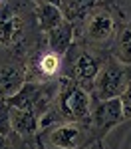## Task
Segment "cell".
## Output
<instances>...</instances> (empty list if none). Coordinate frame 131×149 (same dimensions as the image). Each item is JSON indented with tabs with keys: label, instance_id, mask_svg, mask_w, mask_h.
I'll return each instance as SVG.
<instances>
[{
	"label": "cell",
	"instance_id": "1",
	"mask_svg": "<svg viewBox=\"0 0 131 149\" xmlns=\"http://www.w3.org/2000/svg\"><path fill=\"white\" fill-rule=\"evenodd\" d=\"M56 95V107L64 121H87L91 109V95L85 88L68 76H62Z\"/></svg>",
	"mask_w": 131,
	"mask_h": 149
},
{
	"label": "cell",
	"instance_id": "2",
	"mask_svg": "<svg viewBox=\"0 0 131 149\" xmlns=\"http://www.w3.org/2000/svg\"><path fill=\"white\" fill-rule=\"evenodd\" d=\"M131 80V66L121 64L115 58H109L99 68L91 84V95L95 100H113L119 97Z\"/></svg>",
	"mask_w": 131,
	"mask_h": 149
},
{
	"label": "cell",
	"instance_id": "3",
	"mask_svg": "<svg viewBox=\"0 0 131 149\" xmlns=\"http://www.w3.org/2000/svg\"><path fill=\"white\" fill-rule=\"evenodd\" d=\"M73 26L82 28L80 34L83 36L85 44L94 48H105L115 38V18L103 6H94L82 22L73 24Z\"/></svg>",
	"mask_w": 131,
	"mask_h": 149
},
{
	"label": "cell",
	"instance_id": "4",
	"mask_svg": "<svg viewBox=\"0 0 131 149\" xmlns=\"http://www.w3.org/2000/svg\"><path fill=\"white\" fill-rule=\"evenodd\" d=\"M91 133V127L85 125V121H64L48 129L46 141L52 149H82L95 139Z\"/></svg>",
	"mask_w": 131,
	"mask_h": 149
},
{
	"label": "cell",
	"instance_id": "5",
	"mask_svg": "<svg viewBox=\"0 0 131 149\" xmlns=\"http://www.w3.org/2000/svg\"><path fill=\"white\" fill-rule=\"evenodd\" d=\"M66 56L71 58L70 64L66 66V76L71 78L76 84H80L82 88L91 90V84H94L95 76H97L99 68H101V60L95 56L91 50L80 48L76 44H71V48L68 50Z\"/></svg>",
	"mask_w": 131,
	"mask_h": 149
},
{
	"label": "cell",
	"instance_id": "6",
	"mask_svg": "<svg viewBox=\"0 0 131 149\" xmlns=\"http://www.w3.org/2000/svg\"><path fill=\"white\" fill-rule=\"evenodd\" d=\"M89 127L94 131L95 139H101L107 131H111L115 125L123 121V111H121V103L119 97L113 100H95L91 102L89 109Z\"/></svg>",
	"mask_w": 131,
	"mask_h": 149
},
{
	"label": "cell",
	"instance_id": "7",
	"mask_svg": "<svg viewBox=\"0 0 131 149\" xmlns=\"http://www.w3.org/2000/svg\"><path fill=\"white\" fill-rule=\"evenodd\" d=\"M24 36L22 18L10 8H0V44L2 46H14Z\"/></svg>",
	"mask_w": 131,
	"mask_h": 149
},
{
	"label": "cell",
	"instance_id": "8",
	"mask_svg": "<svg viewBox=\"0 0 131 149\" xmlns=\"http://www.w3.org/2000/svg\"><path fill=\"white\" fill-rule=\"evenodd\" d=\"M73 38H76V30H73V24L68 20H62V22L52 28L50 32H46V42H48V50L58 54V56H66L68 50L73 44Z\"/></svg>",
	"mask_w": 131,
	"mask_h": 149
},
{
	"label": "cell",
	"instance_id": "9",
	"mask_svg": "<svg viewBox=\"0 0 131 149\" xmlns=\"http://www.w3.org/2000/svg\"><path fill=\"white\" fill-rule=\"evenodd\" d=\"M10 123H12V131L18 135H32L38 131L40 127V115L32 111V109H24V107H14L10 105Z\"/></svg>",
	"mask_w": 131,
	"mask_h": 149
},
{
	"label": "cell",
	"instance_id": "10",
	"mask_svg": "<svg viewBox=\"0 0 131 149\" xmlns=\"http://www.w3.org/2000/svg\"><path fill=\"white\" fill-rule=\"evenodd\" d=\"M58 6L68 22L78 24L89 14V10L95 6V0H60Z\"/></svg>",
	"mask_w": 131,
	"mask_h": 149
},
{
	"label": "cell",
	"instance_id": "11",
	"mask_svg": "<svg viewBox=\"0 0 131 149\" xmlns=\"http://www.w3.org/2000/svg\"><path fill=\"white\" fill-rule=\"evenodd\" d=\"M36 20H38V26L40 30L46 34L52 28H56L62 20H66L62 16V10H60L58 4H50V2H42V4H36Z\"/></svg>",
	"mask_w": 131,
	"mask_h": 149
},
{
	"label": "cell",
	"instance_id": "12",
	"mask_svg": "<svg viewBox=\"0 0 131 149\" xmlns=\"http://www.w3.org/2000/svg\"><path fill=\"white\" fill-rule=\"evenodd\" d=\"M24 74L18 68H8L2 66L0 68V100H8L10 95L18 92L24 84Z\"/></svg>",
	"mask_w": 131,
	"mask_h": 149
},
{
	"label": "cell",
	"instance_id": "13",
	"mask_svg": "<svg viewBox=\"0 0 131 149\" xmlns=\"http://www.w3.org/2000/svg\"><path fill=\"white\" fill-rule=\"evenodd\" d=\"M34 68L38 78H46V80H52L56 78L60 72L64 70V56H58L54 52H44L42 56L34 62Z\"/></svg>",
	"mask_w": 131,
	"mask_h": 149
},
{
	"label": "cell",
	"instance_id": "14",
	"mask_svg": "<svg viewBox=\"0 0 131 149\" xmlns=\"http://www.w3.org/2000/svg\"><path fill=\"white\" fill-rule=\"evenodd\" d=\"M113 58L131 66V20L113 38Z\"/></svg>",
	"mask_w": 131,
	"mask_h": 149
},
{
	"label": "cell",
	"instance_id": "15",
	"mask_svg": "<svg viewBox=\"0 0 131 149\" xmlns=\"http://www.w3.org/2000/svg\"><path fill=\"white\" fill-rule=\"evenodd\" d=\"M12 133V123H10V105L6 100L0 102V135H10Z\"/></svg>",
	"mask_w": 131,
	"mask_h": 149
},
{
	"label": "cell",
	"instance_id": "16",
	"mask_svg": "<svg viewBox=\"0 0 131 149\" xmlns=\"http://www.w3.org/2000/svg\"><path fill=\"white\" fill-rule=\"evenodd\" d=\"M119 103H121V111H123V119H131V80L123 93L119 95Z\"/></svg>",
	"mask_w": 131,
	"mask_h": 149
},
{
	"label": "cell",
	"instance_id": "17",
	"mask_svg": "<svg viewBox=\"0 0 131 149\" xmlns=\"http://www.w3.org/2000/svg\"><path fill=\"white\" fill-rule=\"evenodd\" d=\"M0 149H14L10 135H0Z\"/></svg>",
	"mask_w": 131,
	"mask_h": 149
},
{
	"label": "cell",
	"instance_id": "18",
	"mask_svg": "<svg viewBox=\"0 0 131 149\" xmlns=\"http://www.w3.org/2000/svg\"><path fill=\"white\" fill-rule=\"evenodd\" d=\"M82 149H103V145H101V141H99V139H94L91 143H87V145L82 147Z\"/></svg>",
	"mask_w": 131,
	"mask_h": 149
},
{
	"label": "cell",
	"instance_id": "19",
	"mask_svg": "<svg viewBox=\"0 0 131 149\" xmlns=\"http://www.w3.org/2000/svg\"><path fill=\"white\" fill-rule=\"evenodd\" d=\"M36 4H42V2H50V4H58L60 0H34Z\"/></svg>",
	"mask_w": 131,
	"mask_h": 149
},
{
	"label": "cell",
	"instance_id": "20",
	"mask_svg": "<svg viewBox=\"0 0 131 149\" xmlns=\"http://www.w3.org/2000/svg\"><path fill=\"white\" fill-rule=\"evenodd\" d=\"M125 10H127V14L131 18V0H125Z\"/></svg>",
	"mask_w": 131,
	"mask_h": 149
},
{
	"label": "cell",
	"instance_id": "21",
	"mask_svg": "<svg viewBox=\"0 0 131 149\" xmlns=\"http://www.w3.org/2000/svg\"><path fill=\"white\" fill-rule=\"evenodd\" d=\"M0 2H2V4H4V2H6V0H0Z\"/></svg>",
	"mask_w": 131,
	"mask_h": 149
},
{
	"label": "cell",
	"instance_id": "22",
	"mask_svg": "<svg viewBox=\"0 0 131 149\" xmlns=\"http://www.w3.org/2000/svg\"><path fill=\"white\" fill-rule=\"evenodd\" d=\"M0 8H2V2H0Z\"/></svg>",
	"mask_w": 131,
	"mask_h": 149
},
{
	"label": "cell",
	"instance_id": "23",
	"mask_svg": "<svg viewBox=\"0 0 131 149\" xmlns=\"http://www.w3.org/2000/svg\"><path fill=\"white\" fill-rule=\"evenodd\" d=\"M0 102H2V100H0Z\"/></svg>",
	"mask_w": 131,
	"mask_h": 149
}]
</instances>
